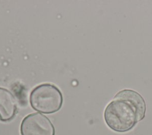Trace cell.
Returning a JSON list of instances; mask_svg holds the SVG:
<instances>
[{
  "label": "cell",
  "instance_id": "1",
  "mask_svg": "<svg viewBox=\"0 0 152 135\" xmlns=\"http://www.w3.org/2000/svg\"><path fill=\"white\" fill-rule=\"evenodd\" d=\"M103 116L106 125L118 133L132 130L139 122L135 108L122 99H113L110 101L104 109Z\"/></svg>",
  "mask_w": 152,
  "mask_h": 135
},
{
  "label": "cell",
  "instance_id": "2",
  "mask_svg": "<svg viewBox=\"0 0 152 135\" xmlns=\"http://www.w3.org/2000/svg\"><path fill=\"white\" fill-rule=\"evenodd\" d=\"M30 102L34 110L43 114H52L61 109L63 96L56 86L50 83H43L31 90Z\"/></svg>",
  "mask_w": 152,
  "mask_h": 135
},
{
  "label": "cell",
  "instance_id": "3",
  "mask_svg": "<svg viewBox=\"0 0 152 135\" xmlns=\"http://www.w3.org/2000/svg\"><path fill=\"white\" fill-rule=\"evenodd\" d=\"M21 135H55V128L50 120L38 113L28 114L24 118L20 125Z\"/></svg>",
  "mask_w": 152,
  "mask_h": 135
},
{
  "label": "cell",
  "instance_id": "4",
  "mask_svg": "<svg viewBox=\"0 0 152 135\" xmlns=\"http://www.w3.org/2000/svg\"><path fill=\"white\" fill-rule=\"evenodd\" d=\"M17 109V101L14 95L8 89L0 87V121L7 122L15 115Z\"/></svg>",
  "mask_w": 152,
  "mask_h": 135
},
{
  "label": "cell",
  "instance_id": "5",
  "mask_svg": "<svg viewBox=\"0 0 152 135\" xmlns=\"http://www.w3.org/2000/svg\"><path fill=\"white\" fill-rule=\"evenodd\" d=\"M113 99L125 100L133 105L137 109L139 122L144 118L146 112V104L145 100L138 92L132 89H123L119 91L114 96Z\"/></svg>",
  "mask_w": 152,
  "mask_h": 135
}]
</instances>
